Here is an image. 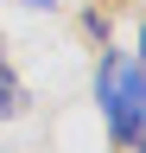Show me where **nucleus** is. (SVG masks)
Wrapping results in <instances>:
<instances>
[{"label":"nucleus","instance_id":"obj_1","mask_svg":"<svg viewBox=\"0 0 146 153\" xmlns=\"http://www.w3.org/2000/svg\"><path fill=\"white\" fill-rule=\"evenodd\" d=\"M95 102H102V115H108L114 147H140V140H146V64L108 51L102 64H95Z\"/></svg>","mask_w":146,"mask_h":153},{"label":"nucleus","instance_id":"obj_4","mask_svg":"<svg viewBox=\"0 0 146 153\" xmlns=\"http://www.w3.org/2000/svg\"><path fill=\"white\" fill-rule=\"evenodd\" d=\"M19 7H51V0H19Z\"/></svg>","mask_w":146,"mask_h":153},{"label":"nucleus","instance_id":"obj_2","mask_svg":"<svg viewBox=\"0 0 146 153\" xmlns=\"http://www.w3.org/2000/svg\"><path fill=\"white\" fill-rule=\"evenodd\" d=\"M19 108H26V83L13 76V64H7V57H0V121H13Z\"/></svg>","mask_w":146,"mask_h":153},{"label":"nucleus","instance_id":"obj_3","mask_svg":"<svg viewBox=\"0 0 146 153\" xmlns=\"http://www.w3.org/2000/svg\"><path fill=\"white\" fill-rule=\"evenodd\" d=\"M140 64H146V26H140Z\"/></svg>","mask_w":146,"mask_h":153}]
</instances>
